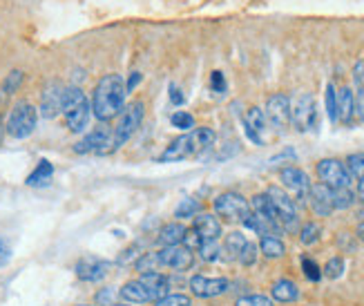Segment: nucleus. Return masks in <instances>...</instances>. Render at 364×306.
Returning a JSON list of instances; mask_svg holds the SVG:
<instances>
[{"instance_id":"1","label":"nucleus","mask_w":364,"mask_h":306,"mask_svg":"<svg viewBox=\"0 0 364 306\" xmlns=\"http://www.w3.org/2000/svg\"><path fill=\"white\" fill-rule=\"evenodd\" d=\"M125 96H128V90H125L123 76L105 74L99 83L94 85L92 101H90L92 115L103 123L117 119L125 107Z\"/></svg>"},{"instance_id":"2","label":"nucleus","mask_w":364,"mask_h":306,"mask_svg":"<svg viewBox=\"0 0 364 306\" xmlns=\"http://www.w3.org/2000/svg\"><path fill=\"white\" fill-rule=\"evenodd\" d=\"M215 139H217V134H215V130H210V127H195V130L172 139L156 161H159V164H172V161L199 157L201 152H205L213 146Z\"/></svg>"},{"instance_id":"3","label":"nucleus","mask_w":364,"mask_h":306,"mask_svg":"<svg viewBox=\"0 0 364 306\" xmlns=\"http://www.w3.org/2000/svg\"><path fill=\"white\" fill-rule=\"evenodd\" d=\"M60 115L65 117V123L70 127V132L78 134L83 132L90 125L92 119V105L85 92L76 85H70L63 90V99H60Z\"/></svg>"},{"instance_id":"4","label":"nucleus","mask_w":364,"mask_h":306,"mask_svg":"<svg viewBox=\"0 0 364 306\" xmlns=\"http://www.w3.org/2000/svg\"><path fill=\"white\" fill-rule=\"evenodd\" d=\"M36 123H38V110L29 101H18L9 112L7 123H5V132L11 139H27L34 134Z\"/></svg>"},{"instance_id":"5","label":"nucleus","mask_w":364,"mask_h":306,"mask_svg":"<svg viewBox=\"0 0 364 306\" xmlns=\"http://www.w3.org/2000/svg\"><path fill=\"white\" fill-rule=\"evenodd\" d=\"M144 117H146L144 101H134L123 107V112L119 115V121H117V127H112L114 150H119L121 146H125V143L132 139V134L139 130V125L144 123Z\"/></svg>"},{"instance_id":"6","label":"nucleus","mask_w":364,"mask_h":306,"mask_svg":"<svg viewBox=\"0 0 364 306\" xmlns=\"http://www.w3.org/2000/svg\"><path fill=\"white\" fill-rule=\"evenodd\" d=\"M215 213L226 221L244 223V219L250 215V204L240 192H221L215 199Z\"/></svg>"},{"instance_id":"7","label":"nucleus","mask_w":364,"mask_h":306,"mask_svg":"<svg viewBox=\"0 0 364 306\" xmlns=\"http://www.w3.org/2000/svg\"><path fill=\"white\" fill-rule=\"evenodd\" d=\"M291 123L299 132H309L318 125V103L311 94H302L291 103Z\"/></svg>"},{"instance_id":"8","label":"nucleus","mask_w":364,"mask_h":306,"mask_svg":"<svg viewBox=\"0 0 364 306\" xmlns=\"http://www.w3.org/2000/svg\"><path fill=\"white\" fill-rule=\"evenodd\" d=\"M76 154H109L114 152V139H112V127H97L90 134H85L81 141L74 146Z\"/></svg>"},{"instance_id":"9","label":"nucleus","mask_w":364,"mask_h":306,"mask_svg":"<svg viewBox=\"0 0 364 306\" xmlns=\"http://www.w3.org/2000/svg\"><path fill=\"white\" fill-rule=\"evenodd\" d=\"M318 176L322 179L324 186L331 190H340V188H351V174L346 170V166L340 159H322L318 164Z\"/></svg>"},{"instance_id":"10","label":"nucleus","mask_w":364,"mask_h":306,"mask_svg":"<svg viewBox=\"0 0 364 306\" xmlns=\"http://www.w3.org/2000/svg\"><path fill=\"white\" fill-rule=\"evenodd\" d=\"M266 195H268V199H271L273 208L277 211V217L282 221V228L284 231H295L297 228V208H295V201L282 188H277V186L268 188Z\"/></svg>"},{"instance_id":"11","label":"nucleus","mask_w":364,"mask_h":306,"mask_svg":"<svg viewBox=\"0 0 364 306\" xmlns=\"http://www.w3.org/2000/svg\"><path fill=\"white\" fill-rule=\"evenodd\" d=\"M266 121L271 123L275 130H287V127L291 125V99L287 94H273L268 96L266 101Z\"/></svg>"},{"instance_id":"12","label":"nucleus","mask_w":364,"mask_h":306,"mask_svg":"<svg viewBox=\"0 0 364 306\" xmlns=\"http://www.w3.org/2000/svg\"><path fill=\"white\" fill-rule=\"evenodd\" d=\"M156 255V264L159 266H166V268H172V270H188L190 266L195 264V253L193 248H188L183 244L179 246H164Z\"/></svg>"},{"instance_id":"13","label":"nucleus","mask_w":364,"mask_h":306,"mask_svg":"<svg viewBox=\"0 0 364 306\" xmlns=\"http://www.w3.org/2000/svg\"><path fill=\"white\" fill-rule=\"evenodd\" d=\"M230 282L226 278H205V275H195L190 280V291L193 295L201 297V300H210V297H219L228 293Z\"/></svg>"},{"instance_id":"14","label":"nucleus","mask_w":364,"mask_h":306,"mask_svg":"<svg viewBox=\"0 0 364 306\" xmlns=\"http://www.w3.org/2000/svg\"><path fill=\"white\" fill-rule=\"evenodd\" d=\"M279 179H282V184L287 186L289 190H293L295 195H297V199H309V192H311V179H309V174L304 172V170H299V168H295V166H291V168H284L282 172H279Z\"/></svg>"},{"instance_id":"15","label":"nucleus","mask_w":364,"mask_h":306,"mask_svg":"<svg viewBox=\"0 0 364 306\" xmlns=\"http://www.w3.org/2000/svg\"><path fill=\"white\" fill-rule=\"evenodd\" d=\"M74 270H76V278L83 282H101L109 273V262L99 260V257H83Z\"/></svg>"},{"instance_id":"16","label":"nucleus","mask_w":364,"mask_h":306,"mask_svg":"<svg viewBox=\"0 0 364 306\" xmlns=\"http://www.w3.org/2000/svg\"><path fill=\"white\" fill-rule=\"evenodd\" d=\"M244 130H246V137L262 146L264 143V132L268 130V121H266V115L262 107H250L246 115H244Z\"/></svg>"},{"instance_id":"17","label":"nucleus","mask_w":364,"mask_h":306,"mask_svg":"<svg viewBox=\"0 0 364 306\" xmlns=\"http://www.w3.org/2000/svg\"><path fill=\"white\" fill-rule=\"evenodd\" d=\"M309 199H311L313 213L318 217H328L331 213L336 211V208H333V190H331L328 186H324V184L311 186Z\"/></svg>"},{"instance_id":"18","label":"nucleus","mask_w":364,"mask_h":306,"mask_svg":"<svg viewBox=\"0 0 364 306\" xmlns=\"http://www.w3.org/2000/svg\"><path fill=\"white\" fill-rule=\"evenodd\" d=\"M63 88L58 80H52L47 83L41 96V117L45 119H54L58 112H60V99H63Z\"/></svg>"},{"instance_id":"19","label":"nucleus","mask_w":364,"mask_h":306,"mask_svg":"<svg viewBox=\"0 0 364 306\" xmlns=\"http://www.w3.org/2000/svg\"><path fill=\"white\" fill-rule=\"evenodd\" d=\"M193 233L201 241H217L221 237V221L215 215L199 213L193 221Z\"/></svg>"},{"instance_id":"20","label":"nucleus","mask_w":364,"mask_h":306,"mask_svg":"<svg viewBox=\"0 0 364 306\" xmlns=\"http://www.w3.org/2000/svg\"><path fill=\"white\" fill-rule=\"evenodd\" d=\"M121 297L128 302V304H148V302H154L152 293H150V288L141 282V280H132L128 284H123L121 286Z\"/></svg>"},{"instance_id":"21","label":"nucleus","mask_w":364,"mask_h":306,"mask_svg":"<svg viewBox=\"0 0 364 306\" xmlns=\"http://www.w3.org/2000/svg\"><path fill=\"white\" fill-rule=\"evenodd\" d=\"M141 282H144L148 288H150V293L156 300H161L170 293V280L164 275V273H156V270H150V273H144V275L139 278Z\"/></svg>"},{"instance_id":"22","label":"nucleus","mask_w":364,"mask_h":306,"mask_svg":"<svg viewBox=\"0 0 364 306\" xmlns=\"http://www.w3.org/2000/svg\"><path fill=\"white\" fill-rule=\"evenodd\" d=\"M186 235H188V228L183 226V223L170 221V223H166V226H161L159 237L156 239H159L161 246H179L186 241Z\"/></svg>"},{"instance_id":"23","label":"nucleus","mask_w":364,"mask_h":306,"mask_svg":"<svg viewBox=\"0 0 364 306\" xmlns=\"http://www.w3.org/2000/svg\"><path fill=\"white\" fill-rule=\"evenodd\" d=\"M355 117L353 112V90L349 85H344L338 90V123L349 125Z\"/></svg>"},{"instance_id":"24","label":"nucleus","mask_w":364,"mask_h":306,"mask_svg":"<svg viewBox=\"0 0 364 306\" xmlns=\"http://www.w3.org/2000/svg\"><path fill=\"white\" fill-rule=\"evenodd\" d=\"M246 235L240 233V231H232L226 235V241H224V246H221V257L228 262H235V260H240V255L246 246Z\"/></svg>"},{"instance_id":"25","label":"nucleus","mask_w":364,"mask_h":306,"mask_svg":"<svg viewBox=\"0 0 364 306\" xmlns=\"http://www.w3.org/2000/svg\"><path fill=\"white\" fill-rule=\"evenodd\" d=\"M271 295H273V302L291 304L299 297V288L293 280H277L271 288Z\"/></svg>"},{"instance_id":"26","label":"nucleus","mask_w":364,"mask_h":306,"mask_svg":"<svg viewBox=\"0 0 364 306\" xmlns=\"http://www.w3.org/2000/svg\"><path fill=\"white\" fill-rule=\"evenodd\" d=\"M259 253L266 257V260H279V257L287 253V246H284V241L275 235H262L259 237Z\"/></svg>"},{"instance_id":"27","label":"nucleus","mask_w":364,"mask_h":306,"mask_svg":"<svg viewBox=\"0 0 364 306\" xmlns=\"http://www.w3.org/2000/svg\"><path fill=\"white\" fill-rule=\"evenodd\" d=\"M52 176H54V166L50 164L47 159H43V161H38V166L34 168V172H31L29 176H27V186H31V188H41V186H47L52 181Z\"/></svg>"},{"instance_id":"28","label":"nucleus","mask_w":364,"mask_h":306,"mask_svg":"<svg viewBox=\"0 0 364 306\" xmlns=\"http://www.w3.org/2000/svg\"><path fill=\"white\" fill-rule=\"evenodd\" d=\"M322 237V226L315 221H309L302 226V231H299V241H302L304 246H313L315 241H320Z\"/></svg>"},{"instance_id":"29","label":"nucleus","mask_w":364,"mask_h":306,"mask_svg":"<svg viewBox=\"0 0 364 306\" xmlns=\"http://www.w3.org/2000/svg\"><path fill=\"white\" fill-rule=\"evenodd\" d=\"M344 166L346 170H349L351 174V179H362L364 176V152H355V154H349L344 161Z\"/></svg>"},{"instance_id":"30","label":"nucleus","mask_w":364,"mask_h":306,"mask_svg":"<svg viewBox=\"0 0 364 306\" xmlns=\"http://www.w3.org/2000/svg\"><path fill=\"white\" fill-rule=\"evenodd\" d=\"M355 204V192H351V188H340L333 190V208L336 211H346Z\"/></svg>"},{"instance_id":"31","label":"nucleus","mask_w":364,"mask_h":306,"mask_svg":"<svg viewBox=\"0 0 364 306\" xmlns=\"http://www.w3.org/2000/svg\"><path fill=\"white\" fill-rule=\"evenodd\" d=\"M197 248H199V257H201L203 262H217V260H221L219 239L217 241H201Z\"/></svg>"},{"instance_id":"32","label":"nucleus","mask_w":364,"mask_h":306,"mask_svg":"<svg viewBox=\"0 0 364 306\" xmlns=\"http://www.w3.org/2000/svg\"><path fill=\"white\" fill-rule=\"evenodd\" d=\"M326 115L331 119V123H338V88L333 83L326 85Z\"/></svg>"},{"instance_id":"33","label":"nucleus","mask_w":364,"mask_h":306,"mask_svg":"<svg viewBox=\"0 0 364 306\" xmlns=\"http://www.w3.org/2000/svg\"><path fill=\"white\" fill-rule=\"evenodd\" d=\"M344 260L342 257H333V260H328L322 268V275L328 278V280H340L344 275Z\"/></svg>"},{"instance_id":"34","label":"nucleus","mask_w":364,"mask_h":306,"mask_svg":"<svg viewBox=\"0 0 364 306\" xmlns=\"http://www.w3.org/2000/svg\"><path fill=\"white\" fill-rule=\"evenodd\" d=\"M199 213H201V204H199L197 199H183V201L179 204V208L175 211V215H177L179 219L197 217Z\"/></svg>"},{"instance_id":"35","label":"nucleus","mask_w":364,"mask_h":306,"mask_svg":"<svg viewBox=\"0 0 364 306\" xmlns=\"http://www.w3.org/2000/svg\"><path fill=\"white\" fill-rule=\"evenodd\" d=\"M170 123L175 125V127H179V130L190 132V130H193V127H195V117L190 115V112L179 110V112H175V115L170 117Z\"/></svg>"},{"instance_id":"36","label":"nucleus","mask_w":364,"mask_h":306,"mask_svg":"<svg viewBox=\"0 0 364 306\" xmlns=\"http://www.w3.org/2000/svg\"><path fill=\"white\" fill-rule=\"evenodd\" d=\"M23 80H25V74H23L21 70L9 72V74H7V78L3 80V92H5V94H16V92L21 90Z\"/></svg>"},{"instance_id":"37","label":"nucleus","mask_w":364,"mask_h":306,"mask_svg":"<svg viewBox=\"0 0 364 306\" xmlns=\"http://www.w3.org/2000/svg\"><path fill=\"white\" fill-rule=\"evenodd\" d=\"M302 270L309 282H320L322 280V268L318 266V262L311 260V257H302Z\"/></svg>"},{"instance_id":"38","label":"nucleus","mask_w":364,"mask_h":306,"mask_svg":"<svg viewBox=\"0 0 364 306\" xmlns=\"http://www.w3.org/2000/svg\"><path fill=\"white\" fill-rule=\"evenodd\" d=\"M154 306H193V302H190V297L183 293H168L166 297L156 300Z\"/></svg>"},{"instance_id":"39","label":"nucleus","mask_w":364,"mask_h":306,"mask_svg":"<svg viewBox=\"0 0 364 306\" xmlns=\"http://www.w3.org/2000/svg\"><path fill=\"white\" fill-rule=\"evenodd\" d=\"M257 257H259V246L257 244H252V241H246V246L240 255V260L237 262H242L244 266H252L257 262Z\"/></svg>"},{"instance_id":"40","label":"nucleus","mask_w":364,"mask_h":306,"mask_svg":"<svg viewBox=\"0 0 364 306\" xmlns=\"http://www.w3.org/2000/svg\"><path fill=\"white\" fill-rule=\"evenodd\" d=\"M235 306H275V302L266 295H244L235 302Z\"/></svg>"},{"instance_id":"41","label":"nucleus","mask_w":364,"mask_h":306,"mask_svg":"<svg viewBox=\"0 0 364 306\" xmlns=\"http://www.w3.org/2000/svg\"><path fill=\"white\" fill-rule=\"evenodd\" d=\"M353 112L360 123H364V85H360L353 92Z\"/></svg>"},{"instance_id":"42","label":"nucleus","mask_w":364,"mask_h":306,"mask_svg":"<svg viewBox=\"0 0 364 306\" xmlns=\"http://www.w3.org/2000/svg\"><path fill=\"white\" fill-rule=\"evenodd\" d=\"M210 90H213L215 94H226V90H228V83H226V76H224V74H221L219 70L210 74Z\"/></svg>"},{"instance_id":"43","label":"nucleus","mask_w":364,"mask_h":306,"mask_svg":"<svg viewBox=\"0 0 364 306\" xmlns=\"http://www.w3.org/2000/svg\"><path fill=\"white\" fill-rule=\"evenodd\" d=\"M9 260H11V244L5 237H0V268H3Z\"/></svg>"},{"instance_id":"44","label":"nucleus","mask_w":364,"mask_h":306,"mask_svg":"<svg viewBox=\"0 0 364 306\" xmlns=\"http://www.w3.org/2000/svg\"><path fill=\"white\" fill-rule=\"evenodd\" d=\"M353 83H355L358 88L364 85V58L358 60L355 65H353Z\"/></svg>"},{"instance_id":"45","label":"nucleus","mask_w":364,"mask_h":306,"mask_svg":"<svg viewBox=\"0 0 364 306\" xmlns=\"http://www.w3.org/2000/svg\"><path fill=\"white\" fill-rule=\"evenodd\" d=\"M170 101L175 103V105H183V94H181V90L177 88V85H170Z\"/></svg>"},{"instance_id":"46","label":"nucleus","mask_w":364,"mask_h":306,"mask_svg":"<svg viewBox=\"0 0 364 306\" xmlns=\"http://www.w3.org/2000/svg\"><path fill=\"white\" fill-rule=\"evenodd\" d=\"M141 78H144V74H141V72H130V78H128V83H125V90L132 92L141 83Z\"/></svg>"},{"instance_id":"47","label":"nucleus","mask_w":364,"mask_h":306,"mask_svg":"<svg viewBox=\"0 0 364 306\" xmlns=\"http://www.w3.org/2000/svg\"><path fill=\"white\" fill-rule=\"evenodd\" d=\"M355 237L364 244V221H360V226H358V231H355Z\"/></svg>"},{"instance_id":"48","label":"nucleus","mask_w":364,"mask_h":306,"mask_svg":"<svg viewBox=\"0 0 364 306\" xmlns=\"http://www.w3.org/2000/svg\"><path fill=\"white\" fill-rule=\"evenodd\" d=\"M358 197H360V199H364V176L358 181Z\"/></svg>"},{"instance_id":"49","label":"nucleus","mask_w":364,"mask_h":306,"mask_svg":"<svg viewBox=\"0 0 364 306\" xmlns=\"http://www.w3.org/2000/svg\"><path fill=\"white\" fill-rule=\"evenodd\" d=\"M3 137H5V125L0 123V143H3Z\"/></svg>"},{"instance_id":"50","label":"nucleus","mask_w":364,"mask_h":306,"mask_svg":"<svg viewBox=\"0 0 364 306\" xmlns=\"http://www.w3.org/2000/svg\"><path fill=\"white\" fill-rule=\"evenodd\" d=\"M114 306H136V304H114Z\"/></svg>"},{"instance_id":"51","label":"nucleus","mask_w":364,"mask_h":306,"mask_svg":"<svg viewBox=\"0 0 364 306\" xmlns=\"http://www.w3.org/2000/svg\"><path fill=\"white\" fill-rule=\"evenodd\" d=\"M78 306H90V304H78Z\"/></svg>"}]
</instances>
